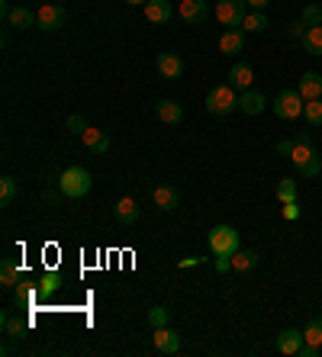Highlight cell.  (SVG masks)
Segmentation results:
<instances>
[{
	"label": "cell",
	"mask_w": 322,
	"mask_h": 357,
	"mask_svg": "<svg viewBox=\"0 0 322 357\" xmlns=\"http://www.w3.org/2000/svg\"><path fill=\"white\" fill-rule=\"evenodd\" d=\"M290 161L297 167V174H303V177H319V171H322V158L316 155L313 142H297L293 151H290Z\"/></svg>",
	"instance_id": "3"
},
{
	"label": "cell",
	"mask_w": 322,
	"mask_h": 357,
	"mask_svg": "<svg viewBox=\"0 0 322 357\" xmlns=\"http://www.w3.org/2000/svg\"><path fill=\"white\" fill-rule=\"evenodd\" d=\"M36 17H39V29L55 33V29H61V26H65V7H59V3H45Z\"/></svg>",
	"instance_id": "9"
},
{
	"label": "cell",
	"mask_w": 322,
	"mask_h": 357,
	"mask_svg": "<svg viewBox=\"0 0 322 357\" xmlns=\"http://www.w3.org/2000/svg\"><path fill=\"white\" fill-rule=\"evenodd\" d=\"M303 49L309 55H322V26H309L303 36Z\"/></svg>",
	"instance_id": "23"
},
{
	"label": "cell",
	"mask_w": 322,
	"mask_h": 357,
	"mask_svg": "<svg viewBox=\"0 0 322 357\" xmlns=\"http://www.w3.org/2000/svg\"><path fill=\"white\" fill-rule=\"evenodd\" d=\"M300 354H303V357H316V354H319V348H316V344H303V348H300Z\"/></svg>",
	"instance_id": "38"
},
{
	"label": "cell",
	"mask_w": 322,
	"mask_h": 357,
	"mask_svg": "<svg viewBox=\"0 0 322 357\" xmlns=\"http://www.w3.org/2000/svg\"><path fill=\"white\" fill-rule=\"evenodd\" d=\"M152 199H155V206H158V209H164V213H171V209H178V203H181V193L174 190V187H168V183H161V187H155Z\"/></svg>",
	"instance_id": "18"
},
{
	"label": "cell",
	"mask_w": 322,
	"mask_h": 357,
	"mask_svg": "<svg viewBox=\"0 0 322 357\" xmlns=\"http://www.w3.org/2000/svg\"><path fill=\"white\" fill-rule=\"evenodd\" d=\"M271 107H274V113H277V119H297V116H303L306 103H303V93L300 91H280Z\"/></svg>",
	"instance_id": "5"
},
{
	"label": "cell",
	"mask_w": 322,
	"mask_h": 357,
	"mask_svg": "<svg viewBox=\"0 0 322 357\" xmlns=\"http://www.w3.org/2000/svg\"><path fill=\"white\" fill-rule=\"evenodd\" d=\"M148 325H152V328H161V325H168V309H164V306L148 309Z\"/></svg>",
	"instance_id": "32"
},
{
	"label": "cell",
	"mask_w": 322,
	"mask_h": 357,
	"mask_svg": "<svg viewBox=\"0 0 322 357\" xmlns=\"http://www.w3.org/2000/svg\"><path fill=\"white\" fill-rule=\"evenodd\" d=\"M290 36H306V29H303V20H297V23H290Z\"/></svg>",
	"instance_id": "37"
},
{
	"label": "cell",
	"mask_w": 322,
	"mask_h": 357,
	"mask_svg": "<svg viewBox=\"0 0 322 357\" xmlns=\"http://www.w3.org/2000/svg\"><path fill=\"white\" fill-rule=\"evenodd\" d=\"M17 280H20V267H17V261L13 258H3V264H0V283L3 287H17Z\"/></svg>",
	"instance_id": "24"
},
{
	"label": "cell",
	"mask_w": 322,
	"mask_h": 357,
	"mask_svg": "<svg viewBox=\"0 0 322 357\" xmlns=\"http://www.w3.org/2000/svg\"><path fill=\"white\" fill-rule=\"evenodd\" d=\"M297 91L303 93V100H319L322 97V75L319 71H303Z\"/></svg>",
	"instance_id": "17"
},
{
	"label": "cell",
	"mask_w": 322,
	"mask_h": 357,
	"mask_svg": "<svg viewBox=\"0 0 322 357\" xmlns=\"http://www.w3.org/2000/svg\"><path fill=\"white\" fill-rule=\"evenodd\" d=\"M68 129H71L75 135H84V132H87V119L77 116V113H71V116H68Z\"/></svg>",
	"instance_id": "33"
},
{
	"label": "cell",
	"mask_w": 322,
	"mask_h": 357,
	"mask_svg": "<svg viewBox=\"0 0 322 357\" xmlns=\"http://www.w3.org/2000/svg\"><path fill=\"white\" fill-rule=\"evenodd\" d=\"M7 23L13 26V29H33V26H39V17H36L33 10H26V7H10Z\"/></svg>",
	"instance_id": "20"
},
{
	"label": "cell",
	"mask_w": 322,
	"mask_h": 357,
	"mask_svg": "<svg viewBox=\"0 0 322 357\" xmlns=\"http://www.w3.org/2000/svg\"><path fill=\"white\" fill-rule=\"evenodd\" d=\"M3 328H7V335L10 338H26V328H29V325L26 322H20V319H10V316H3Z\"/></svg>",
	"instance_id": "30"
},
{
	"label": "cell",
	"mask_w": 322,
	"mask_h": 357,
	"mask_svg": "<svg viewBox=\"0 0 322 357\" xmlns=\"http://www.w3.org/2000/svg\"><path fill=\"white\" fill-rule=\"evenodd\" d=\"M178 17L184 20L187 26H200L206 17H210V7H206V0H181Z\"/></svg>",
	"instance_id": "7"
},
{
	"label": "cell",
	"mask_w": 322,
	"mask_h": 357,
	"mask_svg": "<svg viewBox=\"0 0 322 357\" xmlns=\"http://www.w3.org/2000/svg\"><path fill=\"white\" fill-rule=\"evenodd\" d=\"M55 290H59V277H55V274L43 277V283H39V293H45V296H49V293H55Z\"/></svg>",
	"instance_id": "34"
},
{
	"label": "cell",
	"mask_w": 322,
	"mask_h": 357,
	"mask_svg": "<svg viewBox=\"0 0 322 357\" xmlns=\"http://www.w3.org/2000/svg\"><path fill=\"white\" fill-rule=\"evenodd\" d=\"M254 267H258V255H254V251L238 248L236 255H232V271H254Z\"/></svg>",
	"instance_id": "26"
},
{
	"label": "cell",
	"mask_w": 322,
	"mask_h": 357,
	"mask_svg": "<svg viewBox=\"0 0 322 357\" xmlns=\"http://www.w3.org/2000/svg\"><path fill=\"white\" fill-rule=\"evenodd\" d=\"M293 145H297V139H280V142H277V155L290 158V151H293Z\"/></svg>",
	"instance_id": "35"
},
{
	"label": "cell",
	"mask_w": 322,
	"mask_h": 357,
	"mask_svg": "<svg viewBox=\"0 0 322 357\" xmlns=\"http://www.w3.org/2000/svg\"><path fill=\"white\" fill-rule=\"evenodd\" d=\"M238 109H242L245 116H258V113L268 109V97H264L261 91H242V97H238Z\"/></svg>",
	"instance_id": "13"
},
{
	"label": "cell",
	"mask_w": 322,
	"mask_h": 357,
	"mask_svg": "<svg viewBox=\"0 0 322 357\" xmlns=\"http://www.w3.org/2000/svg\"><path fill=\"white\" fill-rule=\"evenodd\" d=\"M284 219H290V222H293V219H300V206H297V199H293V203H284Z\"/></svg>",
	"instance_id": "36"
},
{
	"label": "cell",
	"mask_w": 322,
	"mask_h": 357,
	"mask_svg": "<svg viewBox=\"0 0 322 357\" xmlns=\"http://www.w3.org/2000/svg\"><path fill=\"white\" fill-rule=\"evenodd\" d=\"M245 10H248L245 0H220V3H216V20H220L222 26L236 29V26H242V20H245Z\"/></svg>",
	"instance_id": "6"
},
{
	"label": "cell",
	"mask_w": 322,
	"mask_h": 357,
	"mask_svg": "<svg viewBox=\"0 0 322 357\" xmlns=\"http://www.w3.org/2000/svg\"><path fill=\"white\" fill-rule=\"evenodd\" d=\"M252 81H254L252 65H245V61L232 65V71H229V84L236 87V91H252Z\"/></svg>",
	"instance_id": "19"
},
{
	"label": "cell",
	"mask_w": 322,
	"mask_h": 357,
	"mask_svg": "<svg viewBox=\"0 0 322 357\" xmlns=\"http://www.w3.org/2000/svg\"><path fill=\"white\" fill-rule=\"evenodd\" d=\"M277 199L280 203H293L297 199V181L293 177H280L277 181Z\"/></svg>",
	"instance_id": "28"
},
{
	"label": "cell",
	"mask_w": 322,
	"mask_h": 357,
	"mask_svg": "<svg viewBox=\"0 0 322 357\" xmlns=\"http://www.w3.org/2000/svg\"><path fill=\"white\" fill-rule=\"evenodd\" d=\"M17 199V177L3 174L0 177V206H10Z\"/></svg>",
	"instance_id": "27"
},
{
	"label": "cell",
	"mask_w": 322,
	"mask_h": 357,
	"mask_svg": "<svg viewBox=\"0 0 322 357\" xmlns=\"http://www.w3.org/2000/svg\"><path fill=\"white\" fill-rule=\"evenodd\" d=\"M155 113H158L161 123H168V126L184 123V107H181L178 100H158V103H155Z\"/></svg>",
	"instance_id": "15"
},
{
	"label": "cell",
	"mask_w": 322,
	"mask_h": 357,
	"mask_svg": "<svg viewBox=\"0 0 322 357\" xmlns=\"http://www.w3.org/2000/svg\"><path fill=\"white\" fill-rule=\"evenodd\" d=\"M220 52L222 55H238V52H245V29L236 26V29H226L220 36Z\"/></svg>",
	"instance_id": "12"
},
{
	"label": "cell",
	"mask_w": 322,
	"mask_h": 357,
	"mask_svg": "<svg viewBox=\"0 0 322 357\" xmlns=\"http://www.w3.org/2000/svg\"><path fill=\"white\" fill-rule=\"evenodd\" d=\"M206 245H210V251L220 258V255H236L238 251V232L232 229V225H213L210 235H206Z\"/></svg>",
	"instance_id": "4"
},
{
	"label": "cell",
	"mask_w": 322,
	"mask_h": 357,
	"mask_svg": "<svg viewBox=\"0 0 322 357\" xmlns=\"http://www.w3.org/2000/svg\"><path fill=\"white\" fill-rule=\"evenodd\" d=\"M152 344H155L158 354H178L181 351V335L174 332V328H168V325H161V328H155Z\"/></svg>",
	"instance_id": "8"
},
{
	"label": "cell",
	"mask_w": 322,
	"mask_h": 357,
	"mask_svg": "<svg viewBox=\"0 0 322 357\" xmlns=\"http://www.w3.org/2000/svg\"><path fill=\"white\" fill-rule=\"evenodd\" d=\"M129 7H145V3H148V0H126Z\"/></svg>",
	"instance_id": "40"
},
{
	"label": "cell",
	"mask_w": 322,
	"mask_h": 357,
	"mask_svg": "<svg viewBox=\"0 0 322 357\" xmlns=\"http://www.w3.org/2000/svg\"><path fill=\"white\" fill-rule=\"evenodd\" d=\"M303 119L313 126V129H322V97H319V100H306Z\"/></svg>",
	"instance_id": "25"
},
{
	"label": "cell",
	"mask_w": 322,
	"mask_h": 357,
	"mask_svg": "<svg viewBox=\"0 0 322 357\" xmlns=\"http://www.w3.org/2000/svg\"><path fill=\"white\" fill-rule=\"evenodd\" d=\"M81 142H84V149L93 151V155H103V151L110 149V135L103 132V129H97V126H87V132L81 135Z\"/></svg>",
	"instance_id": "16"
},
{
	"label": "cell",
	"mask_w": 322,
	"mask_h": 357,
	"mask_svg": "<svg viewBox=\"0 0 322 357\" xmlns=\"http://www.w3.org/2000/svg\"><path fill=\"white\" fill-rule=\"evenodd\" d=\"M303 26H306V29H309V26H322V7H319V3L303 7Z\"/></svg>",
	"instance_id": "31"
},
{
	"label": "cell",
	"mask_w": 322,
	"mask_h": 357,
	"mask_svg": "<svg viewBox=\"0 0 322 357\" xmlns=\"http://www.w3.org/2000/svg\"><path fill=\"white\" fill-rule=\"evenodd\" d=\"M113 213H116V219H119L123 225H132V222L139 219V203H136L132 197H123L116 206H113Z\"/></svg>",
	"instance_id": "21"
},
{
	"label": "cell",
	"mask_w": 322,
	"mask_h": 357,
	"mask_svg": "<svg viewBox=\"0 0 322 357\" xmlns=\"http://www.w3.org/2000/svg\"><path fill=\"white\" fill-rule=\"evenodd\" d=\"M155 68H158V75L164 77V81H178V77L184 75V61H181L174 52H161Z\"/></svg>",
	"instance_id": "10"
},
{
	"label": "cell",
	"mask_w": 322,
	"mask_h": 357,
	"mask_svg": "<svg viewBox=\"0 0 322 357\" xmlns=\"http://www.w3.org/2000/svg\"><path fill=\"white\" fill-rule=\"evenodd\" d=\"M306 344V335L300 332V328H284V332L277 335V351L280 354H287V357H293V354H300V348Z\"/></svg>",
	"instance_id": "11"
},
{
	"label": "cell",
	"mask_w": 322,
	"mask_h": 357,
	"mask_svg": "<svg viewBox=\"0 0 322 357\" xmlns=\"http://www.w3.org/2000/svg\"><path fill=\"white\" fill-rule=\"evenodd\" d=\"M245 3H248V7H252V10H264V7H268V3H271V0H245Z\"/></svg>",
	"instance_id": "39"
},
{
	"label": "cell",
	"mask_w": 322,
	"mask_h": 357,
	"mask_svg": "<svg viewBox=\"0 0 322 357\" xmlns=\"http://www.w3.org/2000/svg\"><path fill=\"white\" fill-rule=\"evenodd\" d=\"M303 335H306V344H316V348H319L322 344V316L309 319V325L303 328Z\"/></svg>",
	"instance_id": "29"
},
{
	"label": "cell",
	"mask_w": 322,
	"mask_h": 357,
	"mask_svg": "<svg viewBox=\"0 0 322 357\" xmlns=\"http://www.w3.org/2000/svg\"><path fill=\"white\" fill-rule=\"evenodd\" d=\"M145 17H148V23H171L174 20V7H171V0H148L145 3Z\"/></svg>",
	"instance_id": "14"
},
{
	"label": "cell",
	"mask_w": 322,
	"mask_h": 357,
	"mask_svg": "<svg viewBox=\"0 0 322 357\" xmlns=\"http://www.w3.org/2000/svg\"><path fill=\"white\" fill-rule=\"evenodd\" d=\"M268 17H264V10H252V13H245V20H242V29L245 33H264L268 29Z\"/></svg>",
	"instance_id": "22"
},
{
	"label": "cell",
	"mask_w": 322,
	"mask_h": 357,
	"mask_svg": "<svg viewBox=\"0 0 322 357\" xmlns=\"http://www.w3.org/2000/svg\"><path fill=\"white\" fill-rule=\"evenodd\" d=\"M59 190L65 193V197H71V199H77V197H84V193H91V171H87V167L71 165L68 171H61Z\"/></svg>",
	"instance_id": "1"
},
{
	"label": "cell",
	"mask_w": 322,
	"mask_h": 357,
	"mask_svg": "<svg viewBox=\"0 0 322 357\" xmlns=\"http://www.w3.org/2000/svg\"><path fill=\"white\" fill-rule=\"evenodd\" d=\"M206 109H210L213 116H229L238 109V93L232 84H220V87H213L206 93Z\"/></svg>",
	"instance_id": "2"
}]
</instances>
